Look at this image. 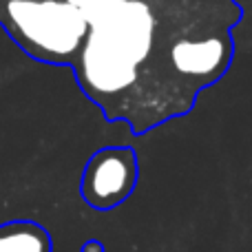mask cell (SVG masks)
Segmentation results:
<instances>
[{
  "label": "cell",
  "instance_id": "cell-3",
  "mask_svg": "<svg viewBox=\"0 0 252 252\" xmlns=\"http://www.w3.org/2000/svg\"><path fill=\"white\" fill-rule=\"evenodd\" d=\"M0 252H53V241L40 223L11 221L0 226Z\"/></svg>",
  "mask_w": 252,
  "mask_h": 252
},
{
  "label": "cell",
  "instance_id": "cell-1",
  "mask_svg": "<svg viewBox=\"0 0 252 252\" xmlns=\"http://www.w3.org/2000/svg\"><path fill=\"white\" fill-rule=\"evenodd\" d=\"M31 58L69 66L109 124L146 135L186 118L235 60L237 0H0Z\"/></svg>",
  "mask_w": 252,
  "mask_h": 252
},
{
  "label": "cell",
  "instance_id": "cell-4",
  "mask_svg": "<svg viewBox=\"0 0 252 252\" xmlns=\"http://www.w3.org/2000/svg\"><path fill=\"white\" fill-rule=\"evenodd\" d=\"M80 252H106V248L100 239H89V241H84V246Z\"/></svg>",
  "mask_w": 252,
  "mask_h": 252
},
{
  "label": "cell",
  "instance_id": "cell-2",
  "mask_svg": "<svg viewBox=\"0 0 252 252\" xmlns=\"http://www.w3.org/2000/svg\"><path fill=\"white\" fill-rule=\"evenodd\" d=\"M139 179V157L130 146H104L89 157L80 182L87 206L100 213L122 206Z\"/></svg>",
  "mask_w": 252,
  "mask_h": 252
}]
</instances>
